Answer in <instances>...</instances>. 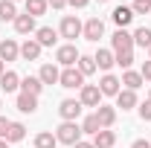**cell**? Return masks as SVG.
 <instances>
[{"label": "cell", "instance_id": "obj_41", "mask_svg": "<svg viewBox=\"0 0 151 148\" xmlns=\"http://www.w3.org/2000/svg\"><path fill=\"white\" fill-rule=\"evenodd\" d=\"M0 148H9V142H6V139H0Z\"/></svg>", "mask_w": 151, "mask_h": 148}, {"label": "cell", "instance_id": "obj_17", "mask_svg": "<svg viewBox=\"0 0 151 148\" xmlns=\"http://www.w3.org/2000/svg\"><path fill=\"white\" fill-rule=\"evenodd\" d=\"M15 32L18 35H32L35 32V18L32 15H18L15 18Z\"/></svg>", "mask_w": 151, "mask_h": 148}, {"label": "cell", "instance_id": "obj_9", "mask_svg": "<svg viewBox=\"0 0 151 148\" xmlns=\"http://www.w3.org/2000/svg\"><path fill=\"white\" fill-rule=\"evenodd\" d=\"M119 84H122V81H119L116 75L105 73V75H102V81H99V90H102V96H116V93L122 90Z\"/></svg>", "mask_w": 151, "mask_h": 148}, {"label": "cell", "instance_id": "obj_21", "mask_svg": "<svg viewBox=\"0 0 151 148\" xmlns=\"http://www.w3.org/2000/svg\"><path fill=\"white\" fill-rule=\"evenodd\" d=\"M116 108H122V111L137 108V93H134V90H119V93H116Z\"/></svg>", "mask_w": 151, "mask_h": 148}, {"label": "cell", "instance_id": "obj_19", "mask_svg": "<svg viewBox=\"0 0 151 148\" xmlns=\"http://www.w3.org/2000/svg\"><path fill=\"white\" fill-rule=\"evenodd\" d=\"M41 90H44V84H41V78H38V75H26V78H20V93L41 96Z\"/></svg>", "mask_w": 151, "mask_h": 148}, {"label": "cell", "instance_id": "obj_25", "mask_svg": "<svg viewBox=\"0 0 151 148\" xmlns=\"http://www.w3.org/2000/svg\"><path fill=\"white\" fill-rule=\"evenodd\" d=\"M23 137H26V128H23L20 122H12L9 131H6V142H20Z\"/></svg>", "mask_w": 151, "mask_h": 148}, {"label": "cell", "instance_id": "obj_32", "mask_svg": "<svg viewBox=\"0 0 151 148\" xmlns=\"http://www.w3.org/2000/svg\"><path fill=\"white\" fill-rule=\"evenodd\" d=\"M116 64H119L122 70H131V64H134V52H119V55H116Z\"/></svg>", "mask_w": 151, "mask_h": 148}, {"label": "cell", "instance_id": "obj_8", "mask_svg": "<svg viewBox=\"0 0 151 148\" xmlns=\"http://www.w3.org/2000/svg\"><path fill=\"white\" fill-rule=\"evenodd\" d=\"M81 35L87 38V41H93V44H99V38L105 35V23H102V18H90L87 23H84Z\"/></svg>", "mask_w": 151, "mask_h": 148}, {"label": "cell", "instance_id": "obj_4", "mask_svg": "<svg viewBox=\"0 0 151 148\" xmlns=\"http://www.w3.org/2000/svg\"><path fill=\"white\" fill-rule=\"evenodd\" d=\"M113 44V55H119V52H134V35L131 32H125V29H116L111 38Z\"/></svg>", "mask_w": 151, "mask_h": 148}, {"label": "cell", "instance_id": "obj_5", "mask_svg": "<svg viewBox=\"0 0 151 148\" xmlns=\"http://www.w3.org/2000/svg\"><path fill=\"white\" fill-rule=\"evenodd\" d=\"M58 84L67 87V90H76V87L81 90V87H84V75L78 73L76 67H64V73H61V78H58Z\"/></svg>", "mask_w": 151, "mask_h": 148}, {"label": "cell", "instance_id": "obj_11", "mask_svg": "<svg viewBox=\"0 0 151 148\" xmlns=\"http://www.w3.org/2000/svg\"><path fill=\"white\" fill-rule=\"evenodd\" d=\"M18 55H20V47H18V41H12V38L0 41V58H3V64H6V61H15Z\"/></svg>", "mask_w": 151, "mask_h": 148}, {"label": "cell", "instance_id": "obj_46", "mask_svg": "<svg viewBox=\"0 0 151 148\" xmlns=\"http://www.w3.org/2000/svg\"><path fill=\"white\" fill-rule=\"evenodd\" d=\"M148 99H151V93H148Z\"/></svg>", "mask_w": 151, "mask_h": 148}, {"label": "cell", "instance_id": "obj_45", "mask_svg": "<svg viewBox=\"0 0 151 148\" xmlns=\"http://www.w3.org/2000/svg\"><path fill=\"white\" fill-rule=\"evenodd\" d=\"M148 52H151V47H148Z\"/></svg>", "mask_w": 151, "mask_h": 148}, {"label": "cell", "instance_id": "obj_3", "mask_svg": "<svg viewBox=\"0 0 151 148\" xmlns=\"http://www.w3.org/2000/svg\"><path fill=\"white\" fill-rule=\"evenodd\" d=\"M81 58V52L76 50V44H61L55 50V61L61 67H76V61Z\"/></svg>", "mask_w": 151, "mask_h": 148}, {"label": "cell", "instance_id": "obj_27", "mask_svg": "<svg viewBox=\"0 0 151 148\" xmlns=\"http://www.w3.org/2000/svg\"><path fill=\"white\" fill-rule=\"evenodd\" d=\"M15 18H18L15 3H12V0H0V20H12V23H15Z\"/></svg>", "mask_w": 151, "mask_h": 148}, {"label": "cell", "instance_id": "obj_18", "mask_svg": "<svg viewBox=\"0 0 151 148\" xmlns=\"http://www.w3.org/2000/svg\"><path fill=\"white\" fill-rule=\"evenodd\" d=\"M38 78H41V84H58L61 70H58L55 64H44V67H41V73H38Z\"/></svg>", "mask_w": 151, "mask_h": 148}, {"label": "cell", "instance_id": "obj_14", "mask_svg": "<svg viewBox=\"0 0 151 148\" xmlns=\"http://www.w3.org/2000/svg\"><path fill=\"white\" fill-rule=\"evenodd\" d=\"M35 41L41 44V47H55L58 32L52 29V26H41V29H35Z\"/></svg>", "mask_w": 151, "mask_h": 148}, {"label": "cell", "instance_id": "obj_38", "mask_svg": "<svg viewBox=\"0 0 151 148\" xmlns=\"http://www.w3.org/2000/svg\"><path fill=\"white\" fill-rule=\"evenodd\" d=\"M131 148H151V142H148V139H137Z\"/></svg>", "mask_w": 151, "mask_h": 148}, {"label": "cell", "instance_id": "obj_2", "mask_svg": "<svg viewBox=\"0 0 151 148\" xmlns=\"http://www.w3.org/2000/svg\"><path fill=\"white\" fill-rule=\"evenodd\" d=\"M81 29H84V23L76 18V15H64L61 18V26H58V35L67 38V41H76V38L81 35Z\"/></svg>", "mask_w": 151, "mask_h": 148}, {"label": "cell", "instance_id": "obj_12", "mask_svg": "<svg viewBox=\"0 0 151 148\" xmlns=\"http://www.w3.org/2000/svg\"><path fill=\"white\" fill-rule=\"evenodd\" d=\"M96 119H99L102 128H111L113 122H116V108H111V105H99V108H96Z\"/></svg>", "mask_w": 151, "mask_h": 148}, {"label": "cell", "instance_id": "obj_36", "mask_svg": "<svg viewBox=\"0 0 151 148\" xmlns=\"http://www.w3.org/2000/svg\"><path fill=\"white\" fill-rule=\"evenodd\" d=\"M90 0H67V6H73V9H84Z\"/></svg>", "mask_w": 151, "mask_h": 148}, {"label": "cell", "instance_id": "obj_28", "mask_svg": "<svg viewBox=\"0 0 151 148\" xmlns=\"http://www.w3.org/2000/svg\"><path fill=\"white\" fill-rule=\"evenodd\" d=\"M23 3H26V15L32 18H41L47 12V0H23Z\"/></svg>", "mask_w": 151, "mask_h": 148}, {"label": "cell", "instance_id": "obj_20", "mask_svg": "<svg viewBox=\"0 0 151 148\" xmlns=\"http://www.w3.org/2000/svg\"><path fill=\"white\" fill-rule=\"evenodd\" d=\"M113 142H116V134H113L111 128H102V131L93 137V145H96V148H113Z\"/></svg>", "mask_w": 151, "mask_h": 148}, {"label": "cell", "instance_id": "obj_33", "mask_svg": "<svg viewBox=\"0 0 151 148\" xmlns=\"http://www.w3.org/2000/svg\"><path fill=\"white\" fill-rule=\"evenodd\" d=\"M139 116H142V122H151V99L139 105Z\"/></svg>", "mask_w": 151, "mask_h": 148}, {"label": "cell", "instance_id": "obj_10", "mask_svg": "<svg viewBox=\"0 0 151 148\" xmlns=\"http://www.w3.org/2000/svg\"><path fill=\"white\" fill-rule=\"evenodd\" d=\"M15 108H18L20 113H35L38 111V96H32V93H18Z\"/></svg>", "mask_w": 151, "mask_h": 148}, {"label": "cell", "instance_id": "obj_7", "mask_svg": "<svg viewBox=\"0 0 151 148\" xmlns=\"http://www.w3.org/2000/svg\"><path fill=\"white\" fill-rule=\"evenodd\" d=\"M58 113H61L64 122H76V119L81 116V102H78V99H64V102L58 105Z\"/></svg>", "mask_w": 151, "mask_h": 148}, {"label": "cell", "instance_id": "obj_40", "mask_svg": "<svg viewBox=\"0 0 151 148\" xmlns=\"http://www.w3.org/2000/svg\"><path fill=\"white\" fill-rule=\"evenodd\" d=\"M6 73V64H3V58H0V75Z\"/></svg>", "mask_w": 151, "mask_h": 148}, {"label": "cell", "instance_id": "obj_39", "mask_svg": "<svg viewBox=\"0 0 151 148\" xmlns=\"http://www.w3.org/2000/svg\"><path fill=\"white\" fill-rule=\"evenodd\" d=\"M73 148H96V145H93V142H84V139H78Z\"/></svg>", "mask_w": 151, "mask_h": 148}, {"label": "cell", "instance_id": "obj_26", "mask_svg": "<svg viewBox=\"0 0 151 148\" xmlns=\"http://www.w3.org/2000/svg\"><path fill=\"white\" fill-rule=\"evenodd\" d=\"M58 145V139H55V134H50V131H41L35 137V148H55Z\"/></svg>", "mask_w": 151, "mask_h": 148}, {"label": "cell", "instance_id": "obj_15", "mask_svg": "<svg viewBox=\"0 0 151 148\" xmlns=\"http://www.w3.org/2000/svg\"><path fill=\"white\" fill-rule=\"evenodd\" d=\"M93 61H96V70H105L108 73L113 64H116V55H113V50H99L93 55Z\"/></svg>", "mask_w": 151, "mask_h": 148}, {"label": "cell", "instance_id": "obj_30", "mask_svg": "<svg viewBox=\"0 0 151 148\" xmlns=\"http://www.w3.org/2000/svg\"><path fill=\"white\" fill-rule=\"evenodd\" d=\"M134 44H139V47H151V29H148V26H139V29L134 32Z\"/></svg>", "mask_w": 151, "mask_h": 148}, {"label": "cell", "instance_id": "obj_34", "mask_svg": "<svg viewBox=\"0 0 151 148\" xmlns=\"http://www.w3.org/2000/svg\"><path fill=\"white\" fill-rule=\"evenodd\" d=\"M139 75H142V81H151V58L142 64V70H139Z\"/></svg>", "mask_w": 151, "mask_h": 148}, {"label": "cell", "instance_id": "obj_13", "mask_svg": "<svg viewBox=\"0 0 151 148\" xmlns=\"http://www.w3.org/2000/svg\"><path fill=\"white\" fill-rule=\"evenodd\" d=\"M41 50H44V47L38 44L35 38H29V41L20 47V58H23V61H38V58H41Z\"/></svg>", "mask_w": 151, "mask_h": 148}, {"label": "cell", "instance_id": "obj_44", "mask_svg": "<svg viewBox=\"0 0 151 148\" xmlns=\"http://www.w3.org/2000/svg\"><path fill=\"white\" fill-rule=\"evenodd\" d=\"M0 108H3V102H0Z\"/></svg>", "mask_w": 151, "mask_h": 148}, {"label": "cell", "instance_id": "obj_22", "mask_svg": "<svg viewBox=\"0 0 151 148\" xmlns=\"http://www.w3.org/2000/svg\"><path fill=\"white\" fill-rule=\"evenodd\" d=\"M0 87H3L6 93H15V90L20 87V75L12 73V70H6V73L0 75Z\"/></svg>", "mask_w": 151, "mask_h": 148}, {"label": "cell", "instance_id": "obj_16", "mask_svg": "<svg viewBox=\"0 0 151 148\" xmlns=\"http://www.w3.org/2000/svg\"><path fill=\"white\" fill-rule=\"evenodd\" d=\"M111 18H113V23H116L119 29H125V26H128V23L134 20V12H131V6H116Z\"/></svg>", "mask_w": 151, "mask_h": 148}, {"label": "cell", "instance_id": "obj_24", "mask_svg": "<svg viewBox=\"0 0 151 148\" xmlns=\"http://www.w3.org/2000/svg\"><path fill=\"white\" fill-rule=\"evenodd\" d=\"M76 64H78L76 70H78L81 75H93V73H96V61H93V55H81Z\"/></svg>", "mask_w": 151, "mask_h": 148}, {"label": "cell", "instance_id": "obj_35", "mask_svg": "<svg viewBox=\"0 0 151 148\" xmlns=\"http://www.w3.org/2000/svg\"><path fill=\"white\" fill-rule=\"evenodd\" d=\"M9 125H12V122H9L6 116H0V139H6V131H9Z\"/></svg>", "mask_w": 151, "mask_h": 148}, {"label": "cell", "instance_id": "obj_42", "mask_svg": "<svg viewBox=\"0 0 151 148\" xmlns=\"http://www.w3.org/2000/svg\"><path fill=\"white\" fill-rule=\"evenodd\" d=\"M99 3H111V0H99Z\"/></svg>", "mask_w": 151, "mask_h": 148}, {"label": "cell", "instance_id": "obj_23", "mask_svg": "<svg viewBox=\"0 0 151 148\" xmlns=\"http://www.w3.org/2000/svg\"><path fill=\"white\" fill-rule=\"evenodd\" d=\"M122 84H125V90H139V87H142V75L139 73H134V70H125V73H122Z\"/></svg>", "mask_w": 151, "mask_h": 148}, {"label": "cell", "instance_id": "obj_29", "mask_svg": "<svg viewBox=\"0 0 151 148\" xmlns=\"http://www.w3.org/2000/svg\"><path fill=\"white\" fill-rule=\"evenodd\" d=\"M102 131V125H99V119H96V113H90V116H84V122H81V134H99Z\"/></svg>", "mask_w": 151, "mask_h": 148}, {"label": "cell", "instance_id": "obj_6", "mask_svg": "<svg viewBox=\"0 0 151 148\" xmlns=\"http://www.w3.org/2000/svg\"><path fill=\"white\" fill-rule=\"evenodd\" d=\"M78 102H81V108H99V105H102V90H99V84H84Z\"/></svg>", "mask_w": 151, "mask_h": 148}, {"label": "cell", "instance_id": "obj_43", "mask_svg": "<svg viewBox=\"0 0 151 148\" xmlns=\"http://www.w3.org/2000/svg\"><path fill=\"white\" fill-rule=\"evenodd\" d=\"M12 3H18V0H12Z\"/></svg>", "mask_w": 151, "mask_h": 148}, {"label": "cell", "instance_id": "obj_31", "mask_svg": "<svg viewBox=\"0 0 151 148\" xmlns=\"http://www.w3.org/2000/svg\"><path fill=\"white\" fill-rule=\"evenodd\" d=\"M131 12L134 15H151V0H134Z\"/></svg>", "mask_w": 151, "mask_h": 148}, {"label": "cell", "instance_id": "obj_1", "mask_svg": "<svg viewBox=\"0 0 151 148\" xmlns=\"http://www.w3.org/2000/svg\"><path fill=\"white\" fill-rule=\"evenodd\" d=\"M55 139L64 142V145H76V142L81 139V125H76V122H61L58 131H55Z\"/></svg>", "mask_w": 151, "mask_h": 148}, {"label": "cell", "instance_id": "obj_37", "mask_svg": "<svg viewBox=\"0 0 151 148\" xmlns=\"http://www.w3.org/2000/svg\"><path fill=\"white\" fill-rule=\"evenodd\" d=\"M47 6H52V9H64L67 0H47Z\"/></svg>", "mask_w": 151, "mask_h": 148}]
</instances>
